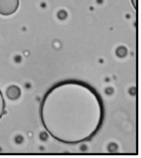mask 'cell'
I'll use <instances>...</instances> for the list:
<instances>
[{
    "instance_id": "obj_1",
    "label": "cell",
    "mask_w": 141,
    "mask_h": 158,
    "mask_svg": "<svg viewBox=\"0 0 141 158\" xmlns=\"http://www.w3.org/2000/svg\"><path fill=\"white\" fill-rule=\"evenodd\" d=\"M19 6V0H0V15L9 16L14 14Z\"/></svg>"
},
{
    "instance_id": "obj_2",
    "label": "cell",
    "mask_w": 141,
    "mask_h": 158,
    "mask_svg": "<svg viewBox=\"0 0 141 158\" xmlns=\"http://www.w3.org/2000/svg\"><path fill=\"white\" fill-rule=\"evenodd\" d=\"M7 97L11 100H17L21 96V89L19 87L16 85H11L6 90Z\"/></svg>"
},
{
    "instance_id": "obj_3",
    "label": "cell",
    "mask_w": 141,
    "mask_h": 158,
    "mask_svg": "<svg viewBox=\"0 0 141 158\" xmlns=\"http://www.w3.org/2000/svg\"><path fill=\"white\" fill-rule=\"evenodd\" d=\"M5 108H6L5 100L4 98V96H3L2 91L0 90V120L2 119V118L4 114Z\"/></svg>"
},
{
    "instance_id": "obj_4",
    "label": "cell",
    "mask_w": 141,
    "mask_h": 158,
    "mask_svg": "<svg viewBox=\"0 0 141 158\" xmlns=\"http://www.w3.org/2000/svg\"><path fill=\"white\" fill-rule=\"evenodd\" d=\"M131 3H132V5L134 7V8L136 9V10H137V6H138L137 0H131Z\"/></svg>"
}]
</instances>
